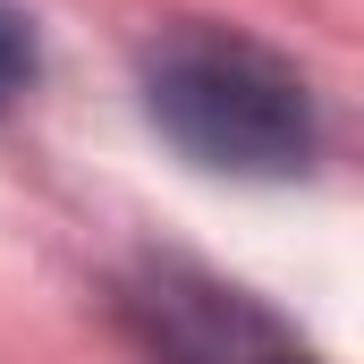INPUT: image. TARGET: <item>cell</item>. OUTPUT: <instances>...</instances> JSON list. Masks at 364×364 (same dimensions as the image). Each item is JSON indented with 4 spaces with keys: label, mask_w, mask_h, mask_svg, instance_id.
Here are the masks:
<instances>
[{
    "label": "cell",
    "mask_w": 364,
    "mask_h": 364,
    "mask_svg": "<svg viewBox=\"0 0 364 364\" xmlns=\"http://www.w3.org/2000/svg\"><path fill=\"white\" fill-rule=\"evenodd\" d=\"M136 93L144 119L186 161L220 178H296L322 153V110L305 68L246 26H212V17L161 26L136 60Z\"/></svg>",
    "instance_id": "cell-1"
},
{
    "label": "cell",
    "mask_w": 364,
    "mask_h": 364,
    "mask_svg": "<svg viewBox=\"0 0 364 364\" xmlns=\"http://www.w3.org/2000/svg\"><path fill=\"white\" fill-rule=\"evenodd\" d=\"M119 314L136 322V339L161 364H263L279 348L272 314H255L237 288H220L203 272H178V263H161L136 288H119Z\"/></svg>",
    "instance_id": "cell-2"
},
{
    "label": "cell",
    "mask_w": 364,
    "mask_h": 364,
    "mask_svg": "<svg viewBox=\"0 0 364 364\" xmlns=\"http://www.w3.org/2000/svg\"><path fill=\"white\" fill-rule=\"evenodd\" d=\"M26 85H34V26H26L17 0H0V110H9Z\"/></svg>",
    "instance_id": "cell-3"
},
{
    "label": "cell",
    "mask_w": 364,
    "mask_h": 364,
    "mask_svg": "<svg viewBox=\"0 0 364 364\" xmlns=\"http://www.w3.org/2000/svg\"><path fill=\"white\" fill-rule=\"evenodd\" d=\"M263 364H314V356H305V348H288V339H279V348H272V356H263Z\"/></svg>",
    "instance_id": "cell-4"
}]
</instances>
